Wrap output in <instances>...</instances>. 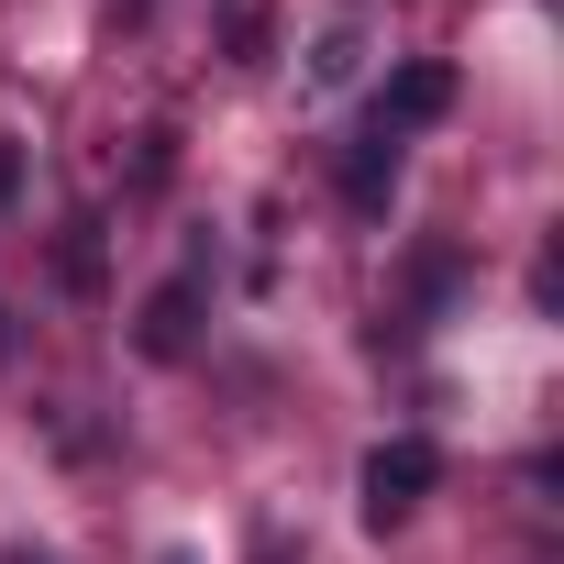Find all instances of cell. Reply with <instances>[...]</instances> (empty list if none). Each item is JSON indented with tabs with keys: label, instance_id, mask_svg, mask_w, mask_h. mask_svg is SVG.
Segmentation results:
<instances>
[{
	"label": "cell",
	"instance_id": "1",
	"mask_svg": "<svg viewBox=\"0 0 564 564\" xmlns=\"http://www.w3.org/2000/svg\"><path fill=\"white\" fill-rule=\"evenodd\" d=\"M432 487H443V454H432L421 432H399V443H377V454H366V520H377V531H388V520H410Z\"/></svg>",
	"mask_w": 564,
	"mask_h": 564
},
{
	"label": "cell",
	"instance_id": "2",
	"mask_svg": "<svg viewBox=\"0 0 564 564\" xmlns=\"http://www.w3.org/2000/svg\"><path fill=\"white\" fill-rule=\"evenodd\" d=\"M454 111V67H432V56H410L388 89H377V133H421V122H443Z\"/></svg>",
	"mask_w": 564,
	"mask_h": 564
},
{
	"label": "cell",
	"instance_id": "3",
	"mask_svg": "<svg viewBox=\"0 0 564 564\" xmlns=\"http://www.w3.org/2000/svg\"><path fill=\"white\" fill-rule=\"evenodd\" d=\"M133 344H144L155 366H177V355L199 344V265H188V276H166V289L144 300V322H133Z\"/></svg>",
	"mask_w": 564,
	"mask_h": 564
},
{
	"label": "cell",
	"instance_id": "4",
	"mask_svg": "<svg viewBox=\"0 0 564 564\" xmlns=\"http://www.w3.org/2000/svg\"><path fill=\"white\" fill-rule=\"evenodd\" d=\"M388 199H399V133H377V122H366V133L344 144V210H366V221H377Z\"/></svg>",
	"mask_w": 564,
	"mask_h": 564
},
{
	"label": "cell",
	"instance_id": "5",
	"mask_svg": "<svg viewBox=\"0 0 564 564\" xmlns=\"http://www.w3.org/2000/svg\"><path fill=\"white\" fill-rule=\"evenodd\" d=\"M355 56H366V34H355V23H333V34L311 45V89H344V78H355Z\"/></svg>",
	"mask_w": 564,
	"mask_h": 564
},
{
	"label": "cell",
	"instance_id": "6",
	"mask_svg": "<svg viewBox=\"0 0 564 564\" xmlns=\"http://www.w3.org/2000/svg\"><path fill=\"white\" fill-rule=\"evenodd\" d=\"M56 265H67V289H100V221H78V232H67V254H56Z\"/></svg>",
	"mask_w": 564,
	"mask_h": 564
},
{
	"label": "cell",
	"instance_id": "7",
	"mask_svg": "<svg viewBox=\"0 0 564 564\" xmlns=\"http://www.w3.org/2000/svg\"><path fill=\"white\" fill-rule=\"evenodd\" d=\"M12 199H23V144L0 133V210H12Z\"/></svg>",
	"mask_w": 564,
	"mask_h": 564
},
{
	"label": "cell",
	"instance_id": "8",
	"mask_svg": "<svg viewBox=\"0 0 564 564\" xmlns=\"http://www.w3.org/2000/svg\"><path fill=\"white\" fill-rule=\"evenodd\" d=\"M0 366H12V311H0Z\"/></svg>",
	"mask_w": 564,
	"mask_h": 564
},
{
	"label": "cell",
	"instance_id": "9",
	"mask_svg": "<svg viewBox=\"0 0 564 564\" xmlns=\"http://www.w3.org/2000/svg\"><path fill=\"white\" fill-rule=\"evenodd\" d=\"M166 564H188V553H166Z\"/></svg>",
	"mask_w": 564,
	"mask_h": 564
}]
</instances>
